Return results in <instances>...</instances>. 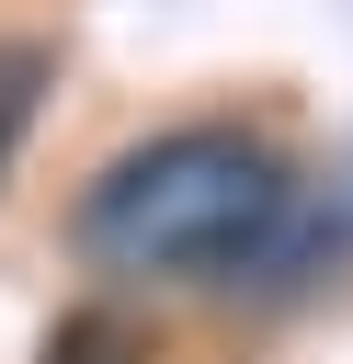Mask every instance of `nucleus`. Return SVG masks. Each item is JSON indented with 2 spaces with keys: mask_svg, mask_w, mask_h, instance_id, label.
<instances>
[{
  "mask_svg": "<svg viewBox=\"0 0 353 364\" xmlns=\"http://www.w3.org/2000/svg\"><path fill=\"white\" fill-rule=\"evenodd\" d=\"M46 80H57V57H46L34 34H0V171H11V148L34 136V102H46Z\"/></svg>",
  "mask_w": 353,
  "mask_h": 364,
  "instance_id": "2",
  "label": "nucleus"
},
{
  "mask_svg": "<svg viewBox=\"0 0 353 364\" xmlns=\"http://www.w3.org/2000/svg\"><path fill=\"white\" fill-rule=\"evenodd\" d=\"M296 171L273 136L251 125H159L137 148H114L80 205H68V239L91 273H125V284H239L262 262H285L296 239Z\"/></svg>",
  "mask_w": 353,
  "mask_h": 364,
  "instance_id": "1",
  "label": "nucleus"
},
{
  "mask_svg": "<svg viewBox=\"0 0 353 364\" xmlns=\"http://www.w3.org/2000/svg\"><path fill=\"white\" fill-rule=\"evenodd\" d=\"M125 341H114V318H57L46 330V364H114Z\"/></svg>",
  "mask_w": 353,
  "mask_h": 364,
  "instance_id": "3",
  "label": "nucleus"
}]
</instances>
